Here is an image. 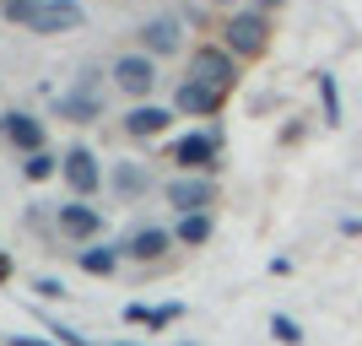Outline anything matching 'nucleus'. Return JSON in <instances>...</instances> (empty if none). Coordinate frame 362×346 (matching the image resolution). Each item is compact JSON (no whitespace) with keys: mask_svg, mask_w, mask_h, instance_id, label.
Here are the masks:
<instances>
[{"mask_svg":"<svg viewBox=\"0 0 362 346\" xmlns=\"http://www.w3.org/2000/svg\"><path fill=\"white\" fill-rule=\"evenodd\" d=\"M222 38H227V54H233V60H238V54H265V44H271V16L255 11V6H243V11L227 16Z\"/></svg>","mask_w":362,"mask_h":346,"instance_id":"f257e3e1","label":"nucleus"},{"mask_svg":"<svg viewBox=\"0 0 362 346\" xmlns=\"http://www.w3.org/2000/svg\"><path fill=\"white\" fill-rule=\"evenodd\" d=\"M54 120H76V125L103 120V92H98V71H87L71 92H54Z\"/></svg>","mask_w":362,"mask_h":346,"instance_id":"f03ea898","label":"nucleus"},{"mask_svg":"<svg viewBox=\"0 0 362 346\" xmlns=\"http://www.w3.org/2000/svg\"><path fill=\"white\" fill-rule=\"evenodd\" d=\"M168 206L179 211V217H200V211H211L216 206V184L211 179H200V173H184V179H173L163 190Z\"/></svg>","mask_w":362,"mask_h":346,"instance_id":"7ed1b4c3","label":"nucleus"},{"mask_svg":"<svg viewBox=\"0 0 362 346\" xmlns=\"http://www.w3.org/2000/svg\"><path fill=\"white\" fill-rule=\"evenodd\" d=\"M60 173H65V184L76 190V200H87V195L103 190V163H98L87 146H71V151H65V157H60Z\"/></svg>","mask_w":362,"mask_h":346,"instance_id":"20e7f679","label":"nucleus"},{"mask_svg":"<svg viewBox=\"0 0 362 346\" xmlns=\"http://www.w3.org/2000/svg\"><path fill=\"white\" fill-rule=\"evenodd\" d=\"M189 76L206 81V87L233 92V81H238V60H233L227 49H195V54H189Z\"/></svg>","mask_w":362,"mask_h":346,"instance_id":"39448f33","label":"nucleus"},{"mask_svg":"<svg viewBox=\"0 0 362 346\" xmlns=\"http://www.w3.org/2000/svg\"><path fill=\"white\" fill-rule=\"evenodd\" d=\"M216 151H222V136H216V130H189V136L173 146V163H179L184 173H206V168H216Z\"/></svg>","mask_w":362,"mask_h":346,"instance_id":"423d86ee","label":"nucleus"},{"mask_svg":"<svg viewBox=\"0 0 362 346\" xmlns=\"http://www.w3.org/2000/svg\"><path fill=\"white\" fill-rule=\"evenodd\" d=\"M114 87L130 92V98H146V92L157 87V60H151V54H124V60H114Z\"/></svg>","mask_w":362,"mask_h":346,"instance_id":"0eeeda50","label":"nucleus"},{"mask_svg":"<svg viewBox=\"0 0 362 346\" xmlns=\"http://www.w3.org/2000/svg\"><path fill=\"white\" fill-rule=\"evenodd\" d=\"M33 33H71V28H81V0H44L38 11H33V22H28Z\"/></svg>","mask_w":362,"mask_h":346,"instance_id":"6e6552de","label":"nucleus"},{"mask_svg":"<svg viewBox=\"0 0 362 346\" xmlns=\"http://www.w3.org/2000/svg\"><path fill=\"white\" fill-rule=\"evenodd\" d=\"M54 222H60L65 238H98V233H103V211L87 206V200H71V206L54 211Z\"/></svg>","mask_w":362,"mask_h":346,"instance_id":"1a4fd4ad","label":"nucleus"},{"mask_svg":"<svg viewBox=\"0 0 362 346\" xmlns=\"http://www.w3.org/2000/svg\"><path fill=\"white\" fill-rule=\"evenodd\" d=\"M173 103H179V114H216V108L227 103V92L222 87H206V81H195V76H184Z\"/></svg>","mask_w":362,"mask_h":346,"instance_id":"9d476101","label":"nucleus"},{"mask_svg":"<svg viewBox=\"0 0 362 346\" xmlns=\"http://www.w3.org/2000/svg\"><path fill=\"white\" fill-rule=\"evenodd\" d=\"M0 136L11 141L16 151H44V125L33 120V114H0Z\"/></svg>","mask_w":362,"mask_h":346,"instance_id":"9b49d317","label":"nucleus"},{"mask_svg":"<svg viewBox=\"0 0 362 346\" xmlns=\"http://www.w3.org/2000/svg\"><path fill=\"white\" fill-rule=\"evenodd\" d=\"M141 54H179V22L173 16H151L146 28H141Z\"/></svg>","mask_w":362,"mask_h":346,"instance_id":"f8f14e48","label":"nucleus"},{"mask_svg":"<svg viewBox=\"0 0 362 346\" xmlns=\"http://www.w3.org/2000/svg\"><path fill=\"white\" fill-rule=\"evenodd\" d=\"M168 108H157V103H136L130 114H124V136H136V141H151V136H163L168 130Z\"/></svg>","mask_w":362,"mask_h":346,"instance_id":"ddd939ff","label":"nucleus"},{"mask_svg":"<svg viewBox=\"0 0 362 346\" xmlns=\"http://www.w3.org/2000/svg\"><path fill=\"white\" fill-rule=\"evenodd\" d=\"M168 243H173V233H168V227H136V233H130V243H119V249H124L130 260H163Z\"/></svg>","mask_w":362,"mask_h":346,"instance_id":"4468645a","label":"nucleus"},{"mask_svg":"<svg viewBox=\"0 0 362 346\" xmlns=\"http://www.w3.org/2000/svg\"><path fill=\"white\" fill-rule=\"evenodd\" d=\"M108 184H114L119 195H141L151 179H146V168H141V163H114V168H108Z\"/></svg>","mask_w":362,"mask_h":346,"instance_id":"2eb2a0df","label":"nucleus"},{"mask_svg":"<svg viewBox=\"0 0 362 346\" xmlns=\"http://www.w3.org/2000/svg\"><path fill=\"white\" fill-rule=\"evenodd\" d=\"M211 211H200V217H179V227H173V238L179 243H189V249H200V243L211 238Z\"/></svg>","mask_w":362,"mask_h":346,"instance_id":"dca6fc26","label":"nucleus"},{"mask_svg":"<svg viewBox=\"0 0 362 346\" xmlns=\"http://www.w3.org/2000/svg\"><path fill=\"white\" fill-rule=\"evenodd\" d=\"M119 255H124V249H114V243H103V249H81V271H87V276H114Z\"/></svg>","mask_w":362,"mask_h":346,"instance_id":"f3484780","label":"nucleus"},{"mask_svg":"<svg viewBox=\"0 0 362 346\" xmlns=\"http://www.w3.org/2000/svg\"><path fill=\"white\" fill-rule=\"evenodd\" d=\"M319 103H325V125H341V87L330 71H319Z\"/></svg>","mask_w":362,"mask_h":346,"instance_id":"a211bd4d","label":"nucleus"},{"mask_svg":"<svg viewBox=\"0 0 362 346\" xmlns=\"http://www.w3.org/2000/svg\"><path fill=\"white\" fill-rule=\"evenodd\" d=\"M22 173H28L33 184H44V179H54V173H60V157H49V151H33L28 163H22Z\"/></svg>","mask_w":362,"mask_h":346,"instance_id":"6ab92c4d","label":"nucleus"},{"mask_svg":"<svg viewBox=\"0 0 362 346\" xmlns=\"http://www.w3.org/2000/svg\"><path fill=\"white\" fill-rule=\"evenodd\" d=\"M271 335H276L281 346H303V325H298L292 314H276V319H271Z\"/></svg>","mask_w":362,"mask_h":346,"instance_id":"aec40b11","label":"nucleus"},{"mask_svg":"<svg viewBox=\"0 0 362 346\" xmlns=\"http://www.w3.org/2000/svg\"><path fill=\"white\" fill-rule=\"evenodd\" d=\"M38 6H44V0H6L0 11H6V22H22V28H28V22H33V11H38Z\"/></svg>","mask_w":362,"mask_h":346,"instance_id":"412c9836","label":"nucleus"},{"mask_svg":"<svg viewBox=\"0 0 362 346\" xmlns=\"http://www.w3.org/2000/svg\"><path fill=\"white\" fill-rule=\"evenodd\" d=\"M179 314H184L179 303H163V308H146V330H168V325H173Z\"/></svg>","mask_w":362,"mask_h":346,"instance_id":"4be33fe9","label":"nucleus"},{"mask_svg":"<svg viewBox=\"0 0 362 346\" xmlns=\"http://www.w3.org/2000/svg\"><path fill=\"white\" fill-rule=\"evenodd\" d=\"M49 335H54V341H60V346H98V341H87V335H81V330H71V325H60V319H49Z\"/></svg>","mask_w":362,"mask_h":346,"instance_id":"5701e85b","label":"nucleus"},{"mask_svg":"<svg viewBox=\"0 0 362 346\" xmlns=\"http://www.w3.org/2000/svg\"><path fill=\"white\" fill-rule=\"evenodd\" d=\"M33 292H44V298H65V282H54V276H38V282H33Z\"/></svg>","mask_w":362,"mask_h":346,"instance_id":"b1692460","label":"nucleus"},{"mask_svg":"<svg viewBox=\"0 0 362 346\" xmlns=\"http://www.w3.org/2000/svg\"><path fill=\"white\" fill-rule=\"evenodd\" d=\"M6 346H60V341H38V335H6Z\"/></svg>","mask_w":362,"mask_h":346,"instance_id":"393cba45","label":"nucleus"},{"mask_svg":"<svg viewBox=\"0 0 362 346\" xmlns=\"http://www.w3.org/2000/svg\"><path fill=\"white\" fill-rule=\"evenodd\" d=\"M271 6H281V0H255V11H271Z\"/></svg>","mask_w":362,"mask_h":346,"instance_id":"a878e982","label":"nucleus"},{"mask_svg":"<svg viewBox=\"0 0 362 346\" xmlns=\"http://www.w3.org/2000/svg\"><path fill=\"white\" fill-rule=\"evenodd\" d=\"M206 6H233V0H206Z\"/></svg>","mask_w":362,"mask_h":346,"instance_id":"bb28decb","label":"nucleus"},{"mask_svg":"<svg viewBox=\"0 0 362 346\" xmlns=\"http://www.w3.org/2000/svg\"><path fill=\"white\" fill-rule=\"evenodd\" d=\"M173 346H195V341H173Z\"/></svg>","mask_w":362,"mask_h":346,"instance_id":"cd10ccee","label":"nucleus"},{"mask_svg":"<svg viewBox=\"0 0 362 346\" xmlns=\"http://www.w3.org/2000/svg\"><path fill=\"white\" fill-rule=\"evenodd\" d=\"M114 346H136V341H114Z\"/></svg>","mask_w":362,"mask_h":346,"instance_id":"c85d7f7f","label":"nucleus"},{"mask_svg":"<svg viewBox=\"0 0 362 346\" xmlns=\"http://www.w3.org/2000/svg\"><path fill=\"white\" fill-rule=\"evenodd\" d=\"M0 6H6V0H0Z\"/></svg>","mask_w":362,"mask_h":346,"instance_id":"c756f323","label":"nucleus"}]
</instances>
